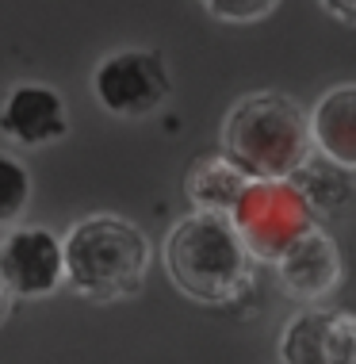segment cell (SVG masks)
<instances>
[{
  "instance_id": "cell-12",
  "label": "cell",
  "mask_w": 356,
  "mask_h": 364,
  "mask_svg": "<svg viewBox=\"0 0 356 364\" xmlns=\"http://www.w3.org/2000/svg\"><path fill=\"white\" fill-rule=\"evenodd\" d=\"M349 176H352V169H341V165H333L330 157L311 154L306 165L291 176V181L299 184V192L311 200V208L318 215H333V211H341L345 203L352 200Z\"/></svg>"
},
{
  "instance_id": "cell-6",
  "label": "cell",
  "mask_w": 356,
  "mask_h": 364,
  "mask_svg": "<svg viewBox=\"0 0 356 364\" xmlns=\"http://www.w3.org/2000/svg\"><path fill=\"white\" fill-rule=\"evenodd\" d=\"M0 269L12 295H23V299L54 295L65 284L62 238H54L46 226H19L0 242Z\"/></svg>"
},
{
  "instance_id": "cell-13",
  "label": "cell",
  "mask_w": 356,
  "mask_h": 364,
  "mask_svg": "<svg viewBox=\"0 0 356 364\" xmlns=\"http://www.w3.org/2000/svg\"><path fill=\"white\" fill-rule=\"evenodd\" d=\"M31 203V173L12 154H0V226L16 223Z\"/></svg>"
},
{
  "instance_id": "cell-3",
  "label": "cell",
  "mask_w": 356,
  "mask_h": 364,
  "mask_svg": "<svg viewBox=\"0 0 356 364\" xmlns=\"http://www.w3.org/2000/svg\"><path fill=\"white\" fill-rule=\"evenodd\" d=\"M65 284L85 299H126L142 288L150 269V242L119 215H88L62 238Z\"/></svg>"
},
{
  "instance_id": "cell-8",
  "label": "cell",
  "mask_w": 356,
  "mask_h": 364,
  "mask_svg": "<svg viewBox=\"0 0 356 364\" xmlns=\"http://www.w3.org/2000/svg\"><path fill=\"white\" fill-rule=\"evenodd\" d=\"M0 131L19 146H50L69 134L62 92L50 85H16L0 100Z\"/></svg>"
},
{
  "instance_id": "cell-14",
  "label": "cell",
  "mask_w": 356,
  "mask_h": 364,
  "mask_svg": "<svg viewBox=\"0 0 356 364\" xmlns=\"http://www.w3.org/2000/svg\"><path fill=\"white\" fill-rule=\"evenodd\" d=\"M203 12L215 16L219 23H261L264 16L276 12V4L280 0H200Z\"/></svg>"
},
{
  "instance_id": "cell-16",
  "label": "cell",
  "mask_w": 356,
  "mask_h": 364,
  "mask_svg": "<svg viewBox=\"0 0 356 364\" xmlns=\"http://www.w3.org/2000/svg\"><path fill=\"white\" fill-rule=\"evenodd\" d=\"M12 288H8V277H4V269H0V322L8 318V311H12Z\"/></svg>"
},
{
  "instance_id": "cell-7",
  "label": "cell",
  "mask_w": 356,
  "mask_h": 364,
  "mask_svg": "<svg viewBox=\"0 0 356 364\" xmlns=\"http://www.w3.org/2000/svg\"><path fill=\"white\" fill-rule=\"evenodd\" d=\"M284 364H356V314L299 311L280 333Z\"/></svg>"
},
{
  "instance_id": "cell-10",
  "label": "cell",
  "mask_w": 356,
  "mask_h": 364,
  "mask_svg": "<svg viewBox=\"0 0 356 364\" xmlns=\"http://www.w3.org/2000/svg\"><path fill=\"white\" fill-rule=\"evenodd\" d=\"M306 119H311L314 154L356 173V85H338L322 92Z\"/></svg>"
},
{
  "instance_id": "cell-2",
  "label": "cell",
  "mask_w": 356,
  "mask_h": 364,
  "mask_svg": "<svg viewBox=\"0 0 356 364\" xmlns=\"http://www.w3.org/2000/svg\"><path fill=\"white\" fill-rule=\"evenodd\" d=\"M222 154L249 181H291L314 154L311 119L284 92H249L222 119Z\"/></svg>"
},
{
  "instance_id": "cell-11",
  "label": "cell",
  "mask_w": 356,
  "mask_h": 364,
  "mask_svg": "<svg viewBox=\"0 0 356 364\" xmlns=\"http://www.w3.org/2000/svg\"><path fill=\"white\" fill-rule=\"evenodd\" d=\"M188 200L195 211H215V215H230L242 200V192L249 188L245 176L226 154H207L200 161H192L188 169Z\"/></svg>"
},
{
  "instance_id": "cell-5",
  "label": "cell",
  "mask_w": 356,
  "mask_h": 364,
  "mask_svg": "<svg viewBox=\"0 0 356 364\" xmlns=\"http://www.w3.org/2000/svg\"><path fill=\"white\" fill-rule=\"evenodd\" d=\"M92 92L104 112L119 119H146L169 100L173 81L161 54L153 50H115L92 73Z\"/></svg>"
},
{
  "instance_id": "cell-15",
  "label": "cell",
  "mask_w": 356,
  "mask_h": 364,
  "mask_svg": "<svg viewBox=\"0 0 356 364\" xmlns=\"http://www.w3.org/2000/svg\"><path fill=\"white\" fill-rule=\"evenodd\" d=\"M318 4H322L333 19H341V23H352V27H356V0H318Z\"/></svg>"
},
{
  "instance_id": "cell-4",
  "label": "cell",
  "mask_w": 356,
  "mask_h": 364,
  "mask_svg": "<svg viewBox=\"0 0 356 364\" xmlns=\"http://www.w3.org/2000/svg\"><path fill=\"white\" fill-rule=\"evenodd\" d=\"M230 219L249 245L253 261L276 264L303 234L318 226V211L299 192L295 181H249Z\"/></svg>"
},
{
  "instance_id": "cell-9",
  "label": "cell",
  "mask_w": 356,
  "mask_h": 364,
  "mask_svg": "<svg viewBox=\"0 0 356 364\" xmlns=\"http://www.w3.org/2000/svg\"><path fill=\"white\" fill-rule=\"evenodd\" d=\"M276 272H280V288L291 299L322 303L341 284V250L322 226H314L276 261Z\"/></svg>"
},
{
  "instance_id": "cell-1",
  "label": "cell",
  "mask_w": 356,
  "mask_h": 364,
  "mask_svg": "<svg viewBox=\"0 0 356 364\" xmlns=\"http://www.w3.org/2000/svg\"><path fill=\"white\" fill-rule=\"evenodd\" d=\"M161 261L173 288L203 307L237 303L253 284V253L230 215H184L161 245Z\"/></svg>"
}]
</instances>
